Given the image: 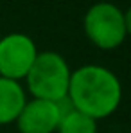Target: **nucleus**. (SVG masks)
Here are the masks:
<instances>
[{
	"label": "nucleus",
	"mask_w": 131,
	"mask_h": 133,
	"mask_svg": "<svg viewBox=\"0 0 131 133\" xmlns=\"http://www.w3.org/2000/svg\"><path fill=\"white\" fill-rule=\"evenodd\" d=\"M124 22H126V32L131 36V5L128 7V11L124 13Z\"/></svg>",
	"instance_id": "nucleus-8"
},
{
	"label": "nucleus",
	"mask_w": 131,
	"mask_h": 133,
	"mask_svg": "<svg viewBox=\"0 0 131 133\" xmlns=\"http://www.w3.org/2000/svg\"><path fill=\"white\" fill-rule=\"evenodd\" d=\"M38 56L36 43L23 32H11L0 40V77L20 81Z\"/></svg>",
	"instance_id": "nucleus-4"
},
{
	"label": "nucleus",
	"mask_w": 131,
	"mask_h": 133,
	"mask_svg": "<svg viewBox=\"0 0 131 133\" xmlns=\"http://www.w3.org/2000/svg\"><path fill=\"white\" fill-rule=\"evenodd\" d=\"M58 133H97V121L77 110H70L59 119Z\"/></svg>",
	"instance_id": "nucleus-7"
},
{
	"label": "nucleus",
	"mask_w": 131,
	"mask_h": 133,
	"mask_svg": "<svg viewBox=\"0 0 131 133\" xmlns=\"http://www.w3.org/2000/svg\"><path fill=\"white\" fill-rule=\"evenodd\" d=\"M83 29L88 40L102 50L117 49L128 36L124 11L111 2L93 4L83 18Z\"/></svg>",
	"instance_id": "nucleus-3"
},
{
	"label": "nucleus",
	"mask_w": 131,
	"mask_h": 133,
	"mask_svg": "<svg viewBox=\"0 0 131 133\" xmlns=\"http://www.w3.org/2000/svg\"><path fill=\"white\" fill-rule=\"evenodd\" d=\"M61 113L56 103L45 99H31L23 104L16 119L20 133H54L58 130Z\"/></svg>",
	"instance_id": "nucleus-5"
},
{
	"label": "nucleus",
	"mask_w": 131,
	"mask_h": 133,
	"mask_svg": "<svg viewBox=\"0 0 131 133\" xmlns=\"http://www.w3.org/2000/svg\"><path fill=\"white\" fill-rule=\"evenodd\" d=\"M72 70L66 59L58 52H38L31 70L25 76L32 99L59 101L66 97Z\"/></svg>",
	"instance_id": "nucleus-2"
},
{
	"label": "nucleus",
	"mask_w": 131,
	"mask_h": 133,
	"mask_svg": "<svg viewBox=\"0 0 131 133\" xmlns=\"http://www.w3.org/2000/svg\"><path fill=\"white\" fill-rule=\"evenodd\" d=\"M25 103L27 97L20 81L0 77V126L16 122Z\"/></svg>",
	"instance_id": "nucleus-6"
},
{
	"label": "nucleus",
	"mask_w": 131,
	"mask_h": 133,
	"mask_svg": "<svg viewBox=\"0 0 131 133\" xmlns=\"http://www.w3.org/2000/svg\"><path fill=\"white\" fill-rule=\"evenodd\" d=\"M66 97L74 110L99 121L109 117L119 108L122 101V85L106 66L85 65L72 72Z\"/></svg>",
	"instance_id": "nucleus-1"
}]
</instances>
